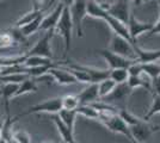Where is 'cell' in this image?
<instances>
[{
	"mask_svg": "<svg viewBox=\"0 0 160 143\" xmlns=\"http://www.w3.org/2000/svg\"><path fill=\"white\" fill-rule=\"evenodd\" d=\"M74 31L73 21H72V17L69 13V8L68 7H63V11L61 13L60 21L58 23V25L55 26V32L60 34L63 38L65 42V56L71 50V45H72V35Z\"/></svg>",
	"mask_w": 160,
	"mask_h": 143,
	"instance_id": "cell-1",
	"label": "cell"
},
{
	"mask_svg": "<svg viewBox=\"0 0 160 143\" xmlns=\"http://www.w3.org/2000/svg\"><path fill=\"white\" fill-rule=\"evenodd\" d=\"M61 109H62V105H61V97L52 98V99H47V100H44V102L35 104L32 106L28 107L27 111H24L23 113H20L19 116L16 117V121H17L19 117L31 115V113H52V115H55V113H59Z\"/></svg>",
	"mask_w": 160,
	"mask_h": 143,
	"instance_id": "cell-2",
	"label": "cell"
},
{
	"mask_svg": "<svg viewBox=\"0 0 160 143\" xmlns=\"http://www.w3.org/2000/svg\"><path fill=\"white\" fill-rule=\"evenodd\" d=\"M160 130V126H154L148 124L146 121L140 119L138 123H135L134 125L129 126V131L132 135V142H147L148 138L155 134L157 131Z\"/></svg>",
	"mask_w": 160,
	"mask_h": 143,
	"instance_id": "cell-3",
	"label": "cell"
},
{
	"mask_svg": "<svg viewBox=\"0 0 160 143\" xmlns=\"http://www.w3.org/2000/svg\"><path fill=\"white\" fill-rule=\"evenodd\" d=\"M54 34H55V30L46 31V34L43 35L37 41V43L29 50V53L27 54L28 56H42V57H47V59L53 60L54 54L52 47H50V42H52Z\"/></svg>",
	"mask_w": 160,
	"mask_h": 143,
	"instance_id": "cell-4",
	"label": "cell"
},
{
	"mask_svg": "<svg viewBox=\"0 0 160 143\" xmlns=\"http://www.w3.org/2000/svg\"><path fill=\"white\" fill-rule=\"evenodd\" d=\"M109 50H111L112 53L121 55L123 57L136 60V54H135V50H134L133 43L116 34L112 35L111 43H110V49Z\"/></svg>",
	"mask_w": 160,
	"mask_h": 143,
	"instance_id": "cell-5",
	"label": "cell"
},
{
	"mask_svg": "<svg viewBox=\"0 0 160 143\" xmlns=\"http://www.w3.org/2000/svg\"><path fill=\"white\" fill-rule=\"evenodd\" d=\"M73 21L74 31L78 37H82V21L86 17V0H75L68 7Z\"/></svg>",
	"mask_w": 160,
	"mask_h": 143,
	"instance_id": "cell-6",
	"label": "cell"
},
{
	"mask_svg": "<svg viewBox=\"0 0 160 143\" xmlns=\"http://www.w3.org/2000/svg\"><path fill=\"white\" fill-rule=\"evenodd\" d=\"M100 54V56L105 60V62L108 63L109 68L110 69H116V68H127L129 66H132L136 60H132V59H127L123 57L118 54H115L111 50L108 49H100L98 51Z\"/></svg>",
	"mask_w": 160,
	"mask_h": 143,
	"instance_id": "cell-7",
	"label": "cell"
},
{
	"mask_svg": "<svg viewBox=\"0 0 160 143\" xmlns=\"http://www.w3.org/2000/svg\"><path fill=\"white\" fill-rule=\"evenodd\" d=\"M127 27L133 44H136L138 38L140 36H142V35L148 34L151 31V29L153 27V24L152 23H143V21H138L133 14H130V17H129L127 23Z\"/></svg>",
	"mask_w": 160,
	"mask_h": 143,
	"instance_id": "cell-8",
	"label": "cell"
},
{
	"mask_svg": "<svg viewBox=\"0 0 160 143\" xmlns=\"http://www.w3.org/2000/svg\"><path fill=\"white\" fill-rule=\"evenodd\" d=\"M52 76L54 81H56L60 85H74L77 83V80L74 79V76L66 68H63L62 66L61 67H58L56 64L50 67V68L47 70V74Z\"/></svg>",
	"mask_w": 160,
	"mask_h": 143,
	"instance_id": "cell-9",
	"label": "cell"
},
{
	"mask_svg": "<svg viewBox=\"0 0 160 143\" xmlns=\"http://www.w3.org/2000/svg\"><path fill=\"white\" fill-rule=\"evenodd\" d=\"M108 13L115 18H117L122 23L127 24L128 19L130 17L129 2H126L123 0H116L113 4H110V6L108 8Z\"/></svg>",
	"mask_w": 160,
	"mask_h": 143,
	"instance_id": "cell-10",
	"label": "cell"
},
{
	"mask_svg": "<svg viewBox=\"0 0 160 143\" xmlns=\"http://www.w3.org/2000/svg\"><path fill=\"white\" fill-rule=\"evenodd\" d=\"M63 5L59 2L55 8L50 13H48L47 16L43 17V19L41 21V25H40V30L41 31H48V30H55V26L58 25V23L60 21V17L61 13L63 11Z\"/></svg>",
	"mask_w": 160,
	"mask_h": 143,
	"instance_id": "cell-11",
	"label": "cell"
},
{
	"mask_svg": "<svg viewBox=\"0 0 160 143\" xmlns=\"http://www.w3.org/2000/svg\"><path fill=\"white\" fill-rule=\"evenodd\" d=\"M133 89L128 86L127 82L118 83V85H116V87L113 88L112 92L108 97H105V99H107V102H120V104H124L127 102L128 97H129Z\"/></svg>",
	"mask_w": 160,
	"mask_h": 143,
	"instance_id": "cell-12",
	"label": "cell"
},
{
	"mask_svg": "<svg viewBox=\"0 0 160 143\" xmlns=\"http://www.w3.org/2000/svg\"><path fill=\"white\" fill-rule=\"evenodd\" d=\"M79 99V105H90L99 99L98 95V83H88L85 89H82L77 95Z\"/></svg>",
	"mask_w": 160,
	"mask_h": 143,
	"instance_id": "cell-13",
	"label": "cell"
},
{
	"mask_svg": "<svg viewBox=\"0 0 160 143\" xmlns=\"http://www.w3.org/2000/svg\"><path fill=\"white\" fill-rule=\"evenodd\" d=\"M104 21L110 26V29L113 31V34L118 35V36H121V37H123V38H126V40L132 42L130 36H129V31H128L127 24L122 23V21H118L117 18H115V17H112V16H110L109 13L105 16ZM132 43H133V42H132Z\"/></svg>",
	"mask_w": 160,
	"mask_h": 143,
	"instance_id": "cell-14",
	"label": "cell"
},
{
	"mask_svg": "<svg viewBox=\"0 0 160 143\" xmlns=\"http://www.w3.org/2000/svg\"><path fill=\"white\" fill-rule=\"evenodd\" d=\"M78 68L82 69L84 72H86V74L90 78V81L91 83H98V82L103 81L109 78V73H110V69H98L94 68V67H88V66H84V64H77L74 63Z\"/></svg>",
	"mask_w": 160,
	"mask_h": 143,
	"instance_id": "cell-15",
	"label": "cell"
},
{
	"mask_svg": "<svg viewBox=\"0 0 160 143\" xmlns=\"http://www.w3.org/2000/svg\"><path fill=\"white\" fill-rule=\"evenodd\" d=\"M134 50L136 54V60L140 63H149L160 60V50H146L138 44H134Z\"/></svg>",
	"mask_w": 160,
	"mask_h": 143,
	"instance_id": "cell-16",
	"label": "cell"
},
{
	"mask_svg": "<svg viewBox=\"0 0 160 143\" xmlns=\"http://www.w3.org/2000/svg\"><path fill=\"white\" fill-rule=\"evenodd\" d=\"M107 14L108 12L102 7L100 2H97L96 0H86V17L104 21Z\"/></svg>",
	"mask_w": 160,
	"mask_h": 143,
	"instance_id": "cell-17",
	"label": "cell"
},
{
	"mask_svg": "<svg viewBox=\"0 0 160 143\" xmlns=\"http://www.w3.org/2000/svg\"><path fill=\"white\" fill-rule=\"evenodd\" d=\"M127 83L132 89L141 88V87H142V88L152 89V80H151L145 73L141 75H138V76H132V75H129Z\"/></svg>",
	"mask_w": 160,
	"mask_h": 143,
	"instance_id": "cell-18",
	"label": "cell"
},
{
	"mask_svg": "<svg viewBox=\"0 0 160 143\" xmlns=\"http://www.w3.org/2000/svg\"><path fill=\"white\" fill-rule=\"evenodd\" d=\"M25 68H33V67H43V66H55L53 60L42 57V56H28L23 63Z\"/></svg>",
	"mask_w": 160,
	"mask_h": 143,
	"instance_id": "cell-19",
	"label": "cell"
},
{
	"mask_svg": "<svg viewBox=\"0 0 160 143\" xmlns=\"http://www.w3.org/2000/svg\"><path fill=\"white\" fill-rule=\"evenodd\" d=\"M59 118H60V121L65 125H66L68 129L71 130V131H73L74 132V124H75V118L78 116V113H77V111L75 110H63L61 109L60 112L59 113H56Z\"/></svg>",
	"mask_w": 160,
	"mask_h": 143,
	"instance_id": "cell-20",
	"label": "cell"
},
{
	"mask_svg": "<svg viewBox=\"0 0 160 143\" xmlns=\"http://www.w3.org/2000/svg\"><path fill=\"white\" fill-rule=\"evenodd\" d=\"M18 83H4V86L0 89V93L2 97V100L5 104V107H10V100L14 98V94L18 89Z\"/></svg>",
	"mask_w": 160,
	"mask_h": 143,
	"instance_id": "cell-21",
	"label": "cell"
},
{
	"mask_svg": "<svg viewBox=\"0 0 160 143\" xmlns=\"http://www.w3.org/2000/svg\"><path fill=\"white\" fill-rule=\"evenodd\" d=\"M43 17H44V14L38 16L37 18H35V19L31 21L30 23H28V24H25V25H23V26H20V27H17V29H19L20 34L23 35L24 37H28V36H30V35L35 34L36 31H40V25H41L42 19H43Z\"/></svg>",
	"mask_w": 160,
	"mask_h": 143,
	"instance_id": "cell-22",
	"label": "cell"
},
{
	"mask_svg": "<svg viewBox=\"0 0 160 143\" xmlns=\"http://www.w3.org/2000/svg\"><path fill=\"white\" fill-rule=\"evenodd\" d=\"M37 91V85H36V81H33L32 78H28L27 80L19 83L18 86V89L14 94V98L17 97H20V95L28 94V93H35Z\"/></svg>",
	"mask_w": 160,
	"mask_h": 143,
	"instance_id": "cell-23",
	"label": "cell"
},
{
	"mask_svg": "<svg viewBox=\"0 0 160 143\" xmlns=\"http://www.w3.org/2000/svg\"><path fill=\"white\" fill-rule=\"evenodd\" d=\"M27 59V54L19 55V56H0V68H8L12 66L23 64Z\"/></svg>",
	"mask_w": 160,
	"mask_h": 143,
	"instance_id": "cell-24",
	"label": "cell"
},
{
	"mask_svg": "<svg viewBox=\"0 0 160 143\" xmlns=\"http://www.w3.org/2000/svg\"><path fill=\"white\" fill-rule=\"evenodd\" d=\"M109 78L112 80L116 85L118 83H124L128 81L129 78V73H128L127 68H116V69H110L109 73Z\"/></svg>",
	"mask_w": 160,
	"mask_h": 143,
	"instance_id": "cell-25",
	"label": "cell"
},
{
	"mask_svg": "<svg viewBox=\"0 0 160 143\" xmlns=\"http://www.w3.org/2000/svg\"><path fill=\"white\" fill-rule=\"evenodd\" d=\"M30 78L25 73H10V74L0 75V82L2 83H22L24 80Z\"/></svg>",
	"mask_w": 160,
	"mask_h": 143,
	"instance_id": "cell-26",
	"label": "cell"
},
{
	"mask_svg": "<svg viewBox=\"0 0 160 143\" xmlns=\"http://www.w3.org/2000/svg\"><path fill=\"white\" fill-rule=\"evenodd\" d=\"M116 87V83L110 79L108 78L103 81L98 82V95L99 98H105L110 94L113 91V88Z\"/></svg>",
	"mask_w": 160,
	"mask_h": 143,
	"instance_id": "cell-27",
	"label": "cell"
},
{
	"mask_svg": "<svg viewBox=\"0 0 160 143\" xmlns=\"http://www.w3.org/2000/svg\"><path fill=\"white\" fill-rule=\"evenodd\" d=\"M77 113L86 117L88 119H97L98 121V110L94 109L92 105H79L77 109Z\"/></svg>",
	"mask_w": 160,
	"mask_h": 143,
	"instance_id": "cell-28",
	"label": "cell"
},
{
	"mask_svg": "<svg viewBox=\"0 0 160 143\" xmlns=\"http://www.w3.org/2000/svg\"><path fill=\"white\" fill-rule=\"evenodd\" d=\"M143 73L152 80L160 74V63L157 62H149V63H141Z\"/></svg>",
	"mask_w": 160,
	"mask_h": 143,
	"instance_id": "cell-29",
	"label": "cell"
},
{
	"mask_svg": "<svg viewBox=\"0 0 160 143\" xmlns=\"http://www.w3.org/2000/svg\"><path fill=\"white\" fill-rule=\"evenodd\" d=\"M61 105L63 110H75L79 106V99L74 94H67L61 97Z\"/></svg>",
	"mask_w": 160,
	"mask_h": 143,
	"instance_id": "cell-30",
	"label": "cell"
},
{
	"mask_svg": "<svg viewBox=\"0 0 160 143\" xmlns=\"http://www.w3.org/2000/svg\"><path fill=\"white\" fill-rule=\"evenodd\" d=\"M160 113V94H154L153 95V102H152V105L149 110L147 111V113L143 116V121L148 122L151 118L155 115H159Z\"/></svg>",
	"mask_w": 160,
	"mask_h": 143,
	"instance_id": "cell-31",
	"label": "cell"
},
{
	"mask_svg": "<svg viewBox=\"0 0 160 143\" xmlns=\"http://www.w3.org/2000/svg\"><path fill=\"white\" fill-rule=\"evenodd\" d=\"M12 140L16 143H31V136L25 130H13Z\"/></svg>",
	"mask_w": 160,
	"mask_h": 143,
	"instance_id": "cell-32",
	"label": "cell"
},
{
	"mask_svg": "<svg viewBox=\"0 0 160 143\" xmlns=\"http://www.w3.org/2000/svg\"><path fill=\"white\" fill-rule=\"evenodd\" d=\"M152 89H153L154 94H160V74L152 79Z\"/></svg>",
	"mask_w": 160,
	"mask_h": 143,
	"instance_id": "cell-33",
	"label": "cell"
},
{
	"mask_svg": "<svg viewBox=\"0 0 160 143\" xmlns=\"http://www.w3.org/2000/svg\"><path fill=\"white\" fill-rule=\"evenodd\" d=\"M154 35H160V17L157 21V23L153 24V27L151 29V31L148 32V36H154Z\"/></svg>",
	"mask_w": 160,
	"mask_h": 143,
	"instance_id": "cell-34",
	"label": "cell"
},
{
	"mask_svg": "<svg viewBox=\"0 0 160 143\" xmlns=\"http://www.w3.org/2000/svg\"><path fill=\"white\" fill-rule=\"evenodd\" d=\"M75 1V0H60L59 2H61L63 6H66V7H69L71 5H73V2Z\"/></svg>",
	"mask_w": 160,
	"mask_h": 143,
	"instance_id": "cell-35",
	"label": "cell"
},
{
	"mask_svg": "<svg viewBox=\"0 0 160 143\" xmlns=\"http://www.w3.org/2000/svg\"><path fill=\"white\" fill-rule=\"evenodd\" d=\"M132 2H133L134 5H136V6H139V5H141L142 2H145L146 0H130Z\"/></svg>",
	"mask_w": 160,
	"mask_h": 143,
	"instance_id": "cell-36",
	"label": "cell"
},
{
	"mask_svg": "<svg viewBox=\"0 0 160 143\" xmlns=\"http://www.w3.org/2000/svg\"><path fill=\"white\" fill-rule=\"evenodd\" d=\"M33 7L32 8H40V0H32Z\"/></svg>",
	"mask_w": 160,
	"mask_h": 143,
	"instance_id": "cell-37",
	"label": "cell"
},
{
	"mask_svg": "<svg viewBox=\"0 0 160 143\" xmlns=\"http://www.w3.org/2000/svg\"><path fill=\"white\" fill-rule=\"evenodd\" d=\"M2 125H4V118L0 116V131L2 129Z\"/></svg>",
	"mask_w": 160,
	"mask_h": 143,
	"instance_id": "cell-38",
	"label": "cell"
},
{
	"mask_svg": "<svg viewBox=\"0 0 160 143\" xmlns=\"http://www.w3.org/2000/svg\"><path fill=\"white\" fill-rule=\"evenodd\" d=\"M0 143H7V140L5 138V137L0 136Z\"/></svg>",
	"mask_w": 160,
	"mask_h": 143,
	"instance_id": "cell-39",
	"label": "cell"
},
{
	"mask_svg": "<svg viewBox=\"0 0 160 143\" xmlns=\"http://www.w3.org/2000/svg\"><path fill=\"white\" fill-rule=\"evenodd\" d=\"M7 143H16L13 141V140H12V138H10V140H8V141H7Z\"/></svg>",
	"mask_w": 160,
	"mask_h": 143,
	"instance_id": "cell-40",
	"label": "cell"
},
{
	"mask_svg": "<svg viewBox=\"0 0 160 143\" xmlns=\"http://www.w3.org/2000/svg\"><path fill=\"white\" fill-rule=\"evenodd\" d=\"M5 50H7V49H1V48H0V55H1V53H4Z\"/></svg>",
	"mask_w": 160,
	"mask_h": 143,
	"instance_id": "cell-41",
	"label": "cell"
},
{
	"mask_svg": "<svg viewBox=\"0 0 160 143\" xmlns=\"http://www.w3.org/2000/svg\"><path fill=\"white\" fill-rule=\"evenodd\" d=\"M42 143H58V142H50V141H46V142H42Z\"/></svg>",
	"mask_w": 160,
	"mask_h": 143,
	"instance_id": "cell-42",
	"label": "cell"
},
{
	"mask_svg": "<svg viewBox=\"0 0 160 143\" xmlns=\"http://www.w3.org/2000/svg\"><path fill=\"white\" fill-rule=\"evenodd\" d=\"M123 1H126V2H129V1H130V0H123Z\"/></svg>",
	"mask_w": 160,
	"mask_h": 143,
	"instance_id": "cell-43",
	"label": "cell"
},
{
	"mask_svg": "<svg viewBox=\"0 0 160 143\" xmlns=\"http://www.w3.org/2000/svg\"><path fill=\"white\" fill-rule=\"evenodd\" d=\"M134 143H146V142H134Z\"/></svg>",
	"mask_w": 160,
	"mask_h": 143,
	"instance_id": "cell-44",
	"label": "cell"
},
{
	"mask_svg": "<svg viewBox=\"0 0 160 143\" xmlns=\"http://www.w3.org/2000/svg\"><path fill=\"white\" fill-rule=\"evenodd\" d=\"M146 1H151V0H146Z\"/></svg>",
	"mask_w": 160,
	"mask_h": 143,
	"instance_id": "cell-45",
	"label": "cell"
},
{
	"mask_svg": "<svg viewBox=\"0 0 160 143\" xmlns=\"http://www.w3.org/2000/svg\"><path fill=\"white\" fill-rule=\"evenodd\" d=\"M0 72H1V68H0Z\"/></svg>",
	"mask_w": 160,
	"mask_h": 143,
	"instance_id": "cell-46",
	"label": "cell"
}]
</instances>
